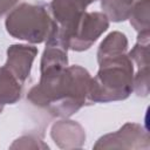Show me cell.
<instances>
[{
	"label": "cell",
	"instance_id": "cell-17",
	"mask_svg": "<svg viewBox=\"0 0 150 150\" xmlns=\"http://www.w3.org/2000/svg\"><path fill=\"white\" fill-rule=\"evenodd\" d=\"M4 110V105L2 104H0V114H1V111Z\"/></svg>",
	"mask_w": 150,
	"mask_h": 150
},
{
	"label": "cell",
	"instance_id": "cell-14",
	"mask_svg": "<svg viewBox=\"0 0 150 150\" xmlns=\"http://www.w3.org/2000/svg\"><path fill=\"white\" fill-rule=\"evenodd\" d=\"M134 91L138 96H148L149 94V67L139 68L134 75Z\"/></svg>",
	"mask_w": 150,
	"mask_h": 150
},
{
	"label": "cell",
	"instance_id": "cell-1",
	"mask_svg": "<svg viewBox=\"0 0 150 150\" xmlns=\"http://www.w3.org/2000/svg\"><path fill=\"white\" fill-rule=\"evenodd\" d=\"M90 81L89 71L77 64L42 73L39 83L28 91L27 100L53 116L67 118L90 102Z\"/></svg>",
	"mask_w": 150,
	"mask_h": 150
},
{
	"label": "cell",
	"instance_id": "cell-4",
	"mask_svg": "<svg viewBox=\"0 0 150 150\" xmlns=\"http://www.w3.org/2000/svg\"><path fill=\"white\" fill-rule=\"evenodd\" d=\"M109 28V20L102 12H84L66 36L68 49L83 52Z\"/></svg>",
	"mask_w": 150,
	"mask_h": 150
},
{
	"label": "cell",
	"instance_id": "cell-15",
	"mask_svg": "<svg viewBox=\"0 0 150 150\" xmlns=\"http://www.w3.org/2000/svg\"><path fill=\"white\" fill-rule=\"evenodd\" d=\"M49 146L45 144L41 139L33 136H22L14 141L11 149H48Z\"/></svg>",
	"mask_w": 150,
	"mask_h": 150
},
{
	"label": "cell",
	"instance_id": "cell-7",
	"mask_svg": "<svg viewBox=\"0 0 150 150\" xmlns=\"http://www.w3.org/2000/svg\"><path fill=\"white\" fill-rule=\"evenodd\" d=\"M38 55V48L32 45H11L7 48L5 67L23 83L30 75L33 61Z\"/></svg>",
	"mask_w": 150,
	"mask_h": 150
},
{
	"label": "cell",
	"instance_id": "cell-11",
	"mask_svg": "<svg viewBox=\"0 0 150 150\" xmlns=\"http://www.w3.org/2000/svg\"><path fill=\"white\" fill-rule=\"evenodd\" d=\"M134 2L135 0H101L102 13L105 14L108 20L121 22L129 19Z\"/></svg>",
	"mask_w": 150,
	"mask_h": 150
},
{
	"label": "cell",
	"instance_id": "cell-6",
	"mask_svg": "<svg viewBox=\"0 0 150 150\" xmlns=\"http://www.w3.org/2000/svg\"><path fill=\"white\" fill-rule=\"evenodd\" d=\"M148 130L137 123L128 122L117 131L107 134L97 139L94 149H149Z\"/></svg>",
	"mask_w": 150,
	"mask_h": 150
},
{
	"label": "cell",
	"instance_id": "cell-2",
	"mask_svg": "<svg viewBox=\"0 0 150 150\" xmlns=\"http://www.w3.org/2000/svg\"><path fill=\"white\" fill-rule=\"evenodd\" d=\"M100 68L89 86V101H122L134 91V63L125 54L98 62Z\"/></svg>",
	"mask_w": 150,
	"mask_h": 150
},
{
	"label": "cell",
	"instance_id": "cell-12",
	"mask_svg": "<svg viewBox=\"0 0 150 150\" xmlns=\"http://www.w3.org/2000/svg\"><path fill=\"white\" fill-rule=\"evenodd\" d=\"M130 25L138 32L150 29V0H137L134 2L129 15Z\"/></svg>",
	"mask_w": 150,
	"mask_h": 150
},
{
	"label": "cell",
	"instance_id": "cell-5",
	"mask_svg": "<svg viewBox=\"0 0 150 150\" xmlns=\"http://www.w3.org/2000/svg\"><path fill=\"white\" fill-rule=\"evenodd\" d=\"M94 1L95 0H52L49 14L54 20V26L48 38H55L66 45L67 34L86 12V8Z\"/></svg>",
	"mask_w": 150,
	"mask_h": 150
},
{
	"label": "cell",
	"instance_id": "cell-3",
	"mask_svg": "<svg viewBox=\"0 0 150 150\" xmlns=\"http://www.w3.org/2000/svg\"><path fill=\"white\" fill-rule=\"evenodd\" d=\"M53 26L54 20L43 6L27 2L12 9L5 20L6 30L11 36L30 43L45 42Z\"/></svg>",
	"mask_w": 150,
	"mask_h": 150
},
{
	"label": "cell",
	"instance_id": "cell-10",
	"mask_svg": "<svg viewBox=\"0 0 150 150\" xmlns=\"http://www.w3.org/2000/svg\"><path fill=\"white\" fill-rule=\"evenodd\" d=\"M128 49V39L125 34L121 32L109 33L98 46L97 50V62L108 59L115 57L122 54H125Z\"/></svg>",
	"mask_w": 150,
	"mask_h": 150
},
{
	"label": "cell",
	"instance_id": "cell-8",
	"mask_svg": "<svg viewBox=\"0 0 150 150\" xmlns=\"http://www.w3.org/2000/svg\"><path fill=\"white\" fill-rule=\"evenodd\" d=\"M50 136L61 149H77L86 142V132L82 125L75 121L61 120L55 122L50 129Z\"/></svg>",
	"mask_w": 150,
	"mask_h": 150
},
{
	"label": "cell",
	"instance_id": "cell-9",
	"mask_svg": "<svg viewBox=\"0 0 150 150\" xmlns=\"http://www.w3.org/2000/svg\"><path fill=\"white\" fill-rule=\"evenodd\" d=\"M22 83L4 66L0 67V104H14L21 98Z\"/></svg>",
	"mask_w": 150,
	"mask_h": 150
},
{
	"label": "cell",
	"instance_id": "cell-16",
	"mask_svg": "<svg viewBox=\"0 0 150 150\" xmlns=\"http://www.w3.org/2000/svg\"><path fill=\"white\" fill-rule=\"evenodd\" d=\"M16 2L18 0H0V18L11 8H13Z\"/></svg>",
	"mask_w": 150,
	"mask_h": 150
},
{
	"label": "cell",
	"instance_id": "cell-13",
	"mask_svg": "<svg viewBox=\"0 0 150 150\" xmlns=\"http://www.w3.org/2000/svg\"><path fill=\"white\" fill-rule=\"evenodd\" d=\"M149 30L138 33L137 42L128 54L130 60L137 64L138 69L149 67Z\"/></svg>",
	"mask_w": 150,
	"mask_h": 150
}]
</instances>
